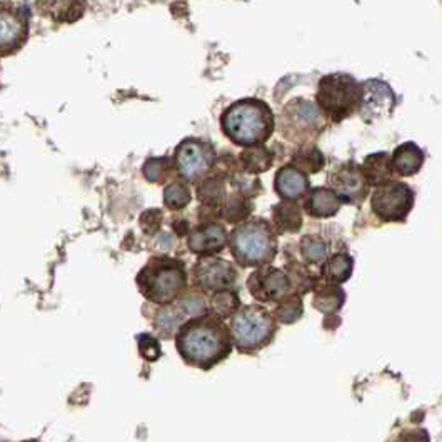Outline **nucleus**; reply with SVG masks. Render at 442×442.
I'll list each match as a JSON object with an SVG mask.
<instances>
[{
  "label": "nucleus",
  "instance_id": "14",
  "mask_svg": "<svg viewBox=\"0 0 442 442\" xmlns=\"http://www.w3.org/2000/svg\"><path fill=\"white\" fill-rule=\"evenodd\" d=\"M37 7L57 22H74L84 12L82 0H37Z\"/></svg>",
  "mask_w": 442,
  "mask_h": 442
},
{
  "label": "nucleus",
  "instance_id": "6",
  "mask_svg": "<svg viewBox=\"0 0 442 442\" xmlns=\"http://www.w3.org/2000/svg\"><path fill=\"white\" fill-rule=\"evenodd\" d=\"M412 191L400 182H391L376 189L372 196V209L384 220H400L412 207Z\"/></svg>",
  "mask_w": 442,
  "mask_h": 442
},
{
  "label": "nucleus",
  "instance_id": "2",
  "mask_svg": "<svg viewBox=\"0 0 442 442\" xmlns=\"http://www.w3.org/2000/svg\"><path fill=\"white\" fill-rule=\"evenodd\" d=\"M142 296L156 304L165 305L182 296L187 286L186 267L170 257H152L137 276Z\"/></svg>",
  "mask_w": 442,
  "mask_h": 442
},
{
  "label": "nucleus",
  "instance_id": "23",
  "mask_svg": "<svg viewBox=\"0 0 442 442\" xmlns=\"http://www.w3.org/2000/svg\"><path fill=\"white\" fill-rule=\"evenodd\" d=\"M242 160L247 169L252 170V172H263V170H265L272 164L270 154L263 147H252L247 152H244Z\"/></svg>",
  "mask_w": 442,
  "mask_h": 442
},
{
  "label": "nucleus",
  "instance_id": "34",
  "mask_svg": "<svg viewBox=\"0 0 442 442\" xmlns=\"http://www.w3.org/2000/svg\"><path fill=\"white\" fill-rule=\"evenodd\" d=\"M24 442H37V441H24Z\"/></svg>",
  "mask_w": 442,
  "mask_h": 442
},
{
  "label": "nucleus",
  "instance_id": "15",
  "mask_svg": "<svg viewBox=\"0 0 442 442\" xmlns=\"http://www.w3.org/2000/svg\"><path fill=\"white\" fill-rule=\"evenodd\" d=\"M276 189L286 199H297L308 191V179L294 167H284L277 172Z\"/></svg>",
  "mask_w": 442,
  "mask_h": 442
},
{
  "label": "nucleus",
  "instance_id": "11",
  "mask_svg": "<svg viewBox=\"0 0 442 442\" xmlns=\"http://www.w3.org/2000/svg\"><path fill=\"white\" fill-rule=\"evenodd\" d=\"M177 169L182 177L194 180L207 172L210 165V152L209 149L196 141H187L179 147L177 156Z\"/></svg>",
  "mask_w": 442,
  "mask_h": 442
},
{
  "label": "nucleus",
  "instance_id": "20",
  "mask_svg": "<svg viewBox=\"0 0 442 442\" xmlns=\"http://www.w3.org/2000/svg\"><path fill=\"white\" fill-rule=\"evenodd\" d=\"M351 272H353V259L344 254L331 257V259L327 260L326 269H324L326 277L331 279L332 282L346 281V279H349Z\"/></svg>",
  "mask_w": 442,
  "mask_h": 442
},
{
  "label": "nucleus",
  "instance_id": "26",
  "mask_svg": "<svg viewBox=\"0 0 442 442\" xmlns=\"http://www.w3.org/2000/svg\"><path fill=\"white\" fill-rule=\"evenodd\" d=\"M302 255H304L309 263H319V260L326 259L327 246L321 241V239L305 237L304 241H302Z\"/></svg>",
  "mask_w": 442,
  "mask_h": 442
},
{
  "label": "nucleus",
  "instance_id": "5",
  "mask_svg": "<svg viewBox=\"0 0 442 442\" xmlns=\"http://www.w3.org/2000/svg\"><path fill=\"white\" fill-rule=\"evenodd\" d=\"M232 337L239 349H257L269 341L272 334V319L260 308H244L232 319Z\"/></svg>",
  "mask_w": 442,
  "mask_h": 442
},
{
  "label": "nucleus",
  "instance_id": "19",
  "mask_svg": "<svg viewBox=\"0 0 442 442\" xmlns=\"http://www.w3.org/2000/svg\"><path fill=\"white\" fill-rule=\"evenodd\" d=\"M184 324V314L174 308L160 309L156 315V331L160 334L162 337H172L179 327Z\"/></svg>",
  "mask_w": 442,
  "mask_h": 442
},
{
  "label": "nucleus",
  "instance_id": "17",
  "mask_svg": "<svg viewBox=\"0 0 442 442\" xmlns=\"http://www.w3.org/2000/svg\"><path fill=\"white\" fill-rule=\"evenodd\" d=\"M254 279L260 282V289L254 292L260 299H281L291 291V281L281 270H270L265 276H255Z\"/></svg>",
  "mask_w": 442,
  "mask_h": 442
},
{
  "label": "nucleus",
  "instance_id": "27",
  "mask_svg": "<svg viewBox=\"0 0 442 442\" xmlns=\"http://www.w3.org/2000/svg\"><path fill=\"white\" fill-rule=\"evenodd\" d=\"M276 220L284 231H296L301 225V214L296 207L281 206L276 210Z\"/></svg>",
  "mask_w": 442,
  "mask_h": 442
},
{
  "label": "nucleus",
  "instance_id": "21",
  "mask_svg": "<svg viewBox=\"0 0 442 442\" xmlns=\"http://www.w3.org/2000/svg\"><path fill=\"white\" fill-rule=\"evenodd\" d=\"M289 115H291V119H296L299 125H310V127L317 124L319 119H321L317 107H315L314 103L305 101L297 102L296 106L289 110Z\"/></svg>",
  "mask_w": 442,
  "mask_h": 442
},
{
  "label": "nucleus",
  "instance_id": "24",
  "mask_svg": "<svg viewBox=\"0 0 442 442\" xmlns=\"http://www.w3.org/2000/svg\"><path fill=\"white\" fill-rule=\"evenodd\" d=\"M239 305L237 296L231 291H219L212 299V309L219 317H229L232 312H236Z\"/></svg>",
  "mask_w": 442,
  "mask_h": 442
},
{
  "label": "nucleus",
  "instance_id": "22",
  "mask_svg": "<svg viewBox=\"0 0 442 442\" xmlns=\"http://www.w3.org/2000/svg\"><path fill=\"white\" fill-rule=\"evenodd\" d=\"M164 202L169 209L179 210L191 202V192L182 184H170L164 191Z\"/></svg>",
  "mask_w": 442,
  "mask_h": 442
},
{
  "label": "nucleus",
  "instance_id": "25",
  "mask_svg": "<svg viewBox=\"0 0 442 442\" xmlns=\"http://www.w3.org/2000/svg\"><path fill=\"white\" fill-rule=\"evenodd\" d=\"M137 344L139 351H141V355L149 362H156L157 359L160 358V342L157 337L151 336V334H141L137 337Z\"/></svg>",
  "mask_w": 442,
  "mask_h": 442
},
{
  "label": "nucleus",
  "instance_id": "32",
  "mask_svg": "<svg viewBox=\"0 0 442 442\" xmlns=\"http://www.w3.org/2000/svg\"><path fill=\"white\" fill-rule=\"evenodd\" d=\"M301 304H297V302H289V304L279 309V319L282 322H294L301 315Z\"/></svg>",
  "mask_w": 442,
  "mask_h": 442
},
{
  "label": "nucleus",
  "instance_id": "28",
  "mask_svg": "<svg viewBox=\"0 0 442 442\" xmlns=\"http://www.w3.org/2000/svg\"><path fill=\"white\" fill-rule=\"evenodd\" d=\"M342 304V292L337 291V289H331V291L324 292L317 297L315 301V305L322 310V312H332V310L339 309V305Z\"/></svg>",
  "mask_w": 442,
  "mask_h": 442
},
{
  "label": "nucleus",
  "instance_id": "18",
  "mask_svg": "<svg viewBox=\"0 0 442 442\" xmlns=\"http://www.w3.org/2000/svg\"><path fill=\"white\" fill-rule=\"evenodd\" d=\"M339 196L329 189H315L308 202L309 214L315 215V217H331L339 210Z\"/></svg>",
  "mask_w": 442,
  "mask_h": 442
},
{
  "label": "nucleus",
  "instance_id": "8",
  "mask_svg": "<svg viewBox=\"0 0 442 442\" xmlns=\"http://www.w3.org/2000/svg\"><path fill=\"white\" fill-rule=\"evenodd\" d=\"M394 94L392 89L382 80L372 79L362 85L360 94V114L367 120L384 119L391 114L394 107Z\"/></svg>",
  "mask_w": 442,
  "mask_h": 442
},
{
  "label": "nucleus",
  "instance_id": "10",
  "mask_svg": "<svg viewBox=\"0 0 442 442\" xmlns=\"http://www.w3.org/2000/svg\"><path fill=\"white\" fill-rule=\"evenodd\" d=\"M27 37L25 15L11 7L0 6V53H11L22 47Z\"/></svg>",
  "mask_w": 442,
  "mask_h": 442
},
{
  "label": "nucleus",
  "instance_id": "12",
  "mask_svg": "<svg viewBox=\"0 0 442 442\" xmlns=\"http://www.w3.org/2000/svg\"><path fill=\"white\" fill-rule=\"evenodd\" d=\"M225 241H227V234L222 225L209 224L189 236V249L201 255L215 254L224 249Z\"/></svg>",
  "mask_w": 442,
  "mask_h": 442
},
{
  "label": "nucleus",
  "instance_id": "30",
  "mask_svg": "<svg viewBox=\"0 0 442 442\" xmlns=\"http://www.w3.org/2000/svg\"><path fill=\"white\" fill-rule=\"evenodd\" d=\"M160 222H162V212L156 209L144 212L141 217V225H142L144 232H147V234H156L157 231H159Z\"/></svg>",
  "mask_w": 442,
  "mask_h": 442
},
{
  "label": "nucleus",
  "instance_id": "3",
  "mask_svg": "<svg viewBox=\"0 0 442 442\" xmlns=\"http://www.w3.org/2000/svg\"><path fill=\"white\" fill-rule=\"evenodd\" d=\"M222 127L239 146H257L272 132V114L260 102H237L225 110Z\"/></svg>",
  "mask_w": 442,
  "mask_h": 442
},
{
  "label": "nucleus",
  "instance_id": "4",
  "mask_svg": "<svg viewBox=\"0 0 442 442\" xmlns=\"http://www.w3.org/2000/svg\"><path fill=\"white\" fill-rule=\"evenodd\" d=\"M232 254L242 265L267 263L274 254V239L263 222H249L237 227L231 237Z\"/></svg>",
  "mask_w": 442,
  "mask_h": 442
},
{
  "label": "nucleus",
  "instance_id": "33",
  "mask_svg": "<svg viewBox=\"0 0 442 442\" xmlns=\"http://www.w3.org/2000/svg\"><path fill=\"white\" fill-rule=\"evenodd\" d=\"M159 246H160L164 251L170 249V247H172V237H170L169 234H162V236L159 237Z\"/></svg>",
  "mask_w": 442,
  "mask_h": 442
},
{
  "label": "nucleus",
  "instance_id": "16",
  "mask_svg": "<svg viewBox=\"0 0 442 442\" xmlns=\"http://www.w3.org/2000/svg\"><path fill=\"white\" fill-rule=\"evenodd\" d=\"M424 156L421 149L414 144H403L394 151L391 159V165L396 172L400 175H410L417 172L419 167L422 165Z\"/></svg>",
  "mask_w": 442,
  "mask_h": 442
},
{
  "label": "nucleus",
  "instance_id": "31",
  "mask_svg": "<svg viewBox=\"0 0 442 442\" xmlns=\"http://www.w3.org/2000/svg\"><path fill=\"white\" fill-rule=\"evenodd\" d=\"M182 309L186 310V314H191V315L204 314V310H206L204 297L197 296V294L187 296L186 299L182 301Z\"/></svg>",
  "mask_w": 442,
  "mask_h": 442
},
{
  "label": "nucleus",
  "instance_id": "1",
  "mask_svg": "<svg viewBox=\"0 0 442 442\" xmlns=\"http://www.w3.org/2000/svg\"><path fill=\"white\" fill-rule=\"evenodd\" d=\"M180 358L197 367H210L231 351V339L217 319L202 315L182 324L175 337Z\"/></svg>",
  "mask_w": 442,
  "mask_h": 442
},
{
  "label": "nucleus",
  "instance_id": "7",
  "mask_svg": "<svg viewBox=\"0 0 442 442\" xmlns=\"http://www.w3.org/2000/svg\"><path fill=\"white\" fill-rule=\"evenodd\" d=\"M355 82L347 75H329L319 87V102L329 114L341 115L355 102Z\"/></svg>",
  "mask_w": 442,
  "mask_h": 442
},
{
  "label": "nucleus",
  "instance_id": "29",
  "mask_svg": "<svg viewBox=\"0 0 442 442\" xmlns=\"http://www.w3.org/2000/svg\"><path fill=\"white\" fill-rule=\"evenodd\" d=\"M169 162L167 159H151L144 165V175L149 182H162L164 180V170Z\"/></svg>",
  "mask_w": 442,
  "mask_h": 442
},
{
  "label": "nucleus",
  "instance_id": "9",
  "mask_svg": "<svg viewBox=\"0 0 442 442\" xmlns=\"http://www.w3.org/2000/svg\"><path fill=\"white\" fill-rule=\"evenodd\" d=\"M194 281L206 291H225L236 281V270L222 259L206 257L194 267Z\"/></svg>",
  "mask_w": 442,
  "mask_h": 442
},
{
  "label": "nucleus",
  "instance_id": "13",
  "mask_svg": "<svg viewBox=\"0 0 442 442\" xmlns=\"http://www.w3.org/2000/svg\"><path fill=\"white\" fill-rule=\"evenodd\" d=\"M331 184L339 199L358 201L364 194V177L354 167H341V169L334 170Z\"/></svg>",
  "mask_w": 442,
  "mask_h": 442
}]
</instances>
